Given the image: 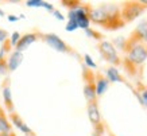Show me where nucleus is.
<instances>
[{
    "label": "nucleus",
    "instance_id": "18",
    "mask_svg": "<svg viewBox=\"0 0 147 136\" xmlns=\"http://www.w3.org/2000/svg\"><path fill=\"white\" fill-rule=\"evenodd\" d=\"M19 39H20V34H19V32H13L12 38H11V46H16Z\"/></svg>",
    "mask_w": 147,
    "mask_h": 136
},
{
    "label": "nucleus",
    "instance_id": "4",
    "mask_svg": "<svg viewBox=\"0 0 147 136\" xmlns=\"http://www.w3.org/2000/svg\"><path fill=\"white\" fill-rule=\"evenodd\" d=\"M43 39H45V42L49 44L50 47H53L54 50H57V51H61V53H67V51H69L67 44L58 35H55V34H46V35L43 36Z\"/></svg>",
    "mask_w": 147,
    "mask_h": 136
},
{
    "label": "nucleus",
    "instance_id": "19",
    "mask_svg": "<svg viewBox=\"0 0 147 136\" xmlns=\"http://www.w3.org/2000/svg\"><path fill=\"white\" fill-rule=\"evenodd\" d=\"M84 58H85V63H86V65L89 66V67H93V69H96V63L92 61V58H90L88 54H85Z\"/></svg>",
    "mask_w": 147,
    "mask_h": 136
},
{
    "label": "nucleus",
    "instance_id": "3",
    "mask_svg": "<svg viewBox=\"0 0 147 136\" xmlns=\"http://www.w3.org/2000/svg\"><path fill=\"white\" fill-rule=\"evenodd\" d=\"M142 12H143V5L140 4V3L128 1V3L124 4L121 16H123V20H124V22H131V20H134L135 18H138L139 15H142Z\"/></svg>",
    "mask_w": 147,
    "mask_h": 136
},
{
    "label": "nucleus",
    "instance_id": "15",
    "mask_svg": "<svg viewBox=\"0 0 147 136\" xmlns=\"http://www.w3.org/2000/svg\"><path fill=\"white\" fill-rule=\"evenodd\" d=\"M26 4L28 7H43L45 1H42V0H28Z\"/></svg>",
    "mask_w": 147,
    "mask_h": 136
},
{
    "label": "nucleus",
    "instance_id": "7",
    "mask_svg": "<svg viewBox=\"0 0 147 136\" xmlns=\"http://www.w3.org/2000/svg\"><path fill=\"white\" fill-rule=\"evenodd\" d=\"M36 40V34H26V35L20 36V39H19V42L16 43V51H19V53H22V51H24L28 46L31 43H34Z\"/></svg>",
    "mask_w": 147,
    "mask_h": 136
},
{
    "label": "nucleus",
    "instance_id": "28",
    "mask_svg": "<svg viewBox=\"0 0 147 136\" xmlns=\"http://www.w3.org/2000/svg\"><path fill=\"white\" fill-rule=\"evenodd\" d=\"M92 136H101V135H98V133H93Z\"/></svg>",
    "mask_w": 147,
    "mask_h": 136
},
{
    "label": "nucleus",
    "instance_id": "20",
    "mask_svg": "<svg viewBox=\"0 0 147 136\" xmlns=\"http://www.w3.org/2000/svg\"><path fill=\"white\" fill-rule=\"evenodd\" d=\"M7 38H8V34H7V31L0 30V42H4Z\"/></svg>",
    "mask_w": 147,
    "mask_h": 136
},
{
    "label": "nucleus",
    "instance_id": "10",
    "mask_svg": "<svg viewBox=\"0 0 147 136\" xmlns=\"http://www.w3.org/2000/svg\"><path fill=\"white\" fill-rule=\"evenodd\" d=\"M22 61H23V53H19V51H16V50H15V51L9 55V59H8V62H7L8 70L9 71L16 70L19 66H20Z\"/></svg>",
    "mask_w": 147,
    "mask_h": 136
},
{
    "label": "nucleus",
    "instance_id": "2",
    "mask_svg": "<svg viewBox=\"0 0 147 136\" xmlns=\"http://www.w3.org/2000/svg\"><path fill=\"white\" fill-rule=\"evenodd\" d=\"M98 50H100L101 55L105 58L108 62H111L113 65H119V63H120V59H119V55H117L116 47L111 42H107V40L101 42V43L98 44Z\"/></svg>",
    "mask_w": 147,
    "mask_h": 136
},
{
    "label": "nucleus",
    "instance_id": "14",
    "mask_svg": "<svg viewBox=\"0 0 147 136\" xmlns=\"http://www.w3.org/2000/svg\"><path fill=\"white\" fill-rule=\"evenodd\" d=\"M107 79L112 82H121V77L116 67H109L107 69Z\"/></svg>",
    "mask_w": 147,
    "mask_h": 136
},
{
    "label": "nucleus",
    "instance_id": "24",
    "mask_svg": "<svg viewBox=\"0 0 147 136\" xmlns=\"http://www.w3.org/2000/svg\"><path fill=\"white\" fill-rule=\"evenodd\" d=\"M18 16H13V15H11V16H8V20L9 22H16V20H18Z\"/></svg>",
    "mask_w": 147,
    "mask_h": 136
},
{
    "label": "nucleus",
    "instance_id": "13",
    "mask_svg": "<svg viewBox=\"0 0 147 136\" xmlns=\"http://www.w3.org/2000/svg\"><path fill=\"white\" fill-rule=\"evenodd\" d=\"M0 133H11V125L0 109Z\"/></svg>",
    "mask_w": 147,
    "mask_h": 136
},
{
    "label": "nucleus",
    "instance_id": "16",
    "mask_svg": "<svg viewBox=\"0 0 147 136\" xmlns=\"http://www.w3.org/2000/svg\"><path fill=\"white\" fill-rule=\"evenodd\" d=\"M78 28V26H77V22L76 20H69L66 24V31H74Z\"/></svg>",
    "mask_w": 147,
    "mask_h": 136
},
{
    "label": "nucleus",
    "instance_id": "21",
    "mask_svg": "<svg viewBox=\"0 0 147 136\" xmlns=\"http://www.w3.org/2000/svg\"><path fill=\"white\" fill-rule=\"evenodd\" d=\"M142 102L144 105H147V89H143L142 90Z\"/></svg>",
    "mask_w": 147,
    "mask_h": 136
},
{
    "label": "nucleus",
    "instance_id": "27",
    "mask_svg": "<svg viewBox=\"0 0 147 136\" xmlns=\"http://www.w3.org/2000/svg\"><path fill=\"white\" fill-rule=\"evenodd\" d=\"M0 15H1V16H3V15H4V12H3V11H1V9H0Z\"/></svg>",
    "mask_w": 147,
    "mask_h": 136
},
{
    "label": "nucleus",
    "instance_id": "26",
    "mask_svg": "<svg viewBox=\"0 0 147 136\" xmlns=\"http://www.w3.org/2000/svg\"><path fill=\"white\" fill-rule=\"evenodd\" d=\"M0 136H11V133H0Z\"/></svg>",
    "mask_w": 147,
    "mask_h": 136
},
{
    "label": "nucleus",
    "instance_id": "8",
    "mask_svg": "<svg viewBox=\"0 0 147 136\" xmlns=\"http://www.w3.org/2000/svg\"><path fill=\"white\" fill-rule=\"evenodd\" d=\"M9 117H11V121H12L13 125L18 128V129H20L23 133H26V135H30V136L34 135V132H32L30 128L27 127V124H24V121H23L22 118L19 117L16 113H13V112H12V113L9 114Z\"/></svg>",
    "mask_w": 147,
    "mask_h": 136
},
{
    "label": "nucleus",
    "instance_id": "1",
    "mask_svg": "<svg viewBox=\"0 0 147 136\" xmlns=\"http://www.w3.org/2000/svg\"><path fill=\"white\" fill-rule=\"evenodd\" d=\"M125 50H128V59L132 65H142L147 59V44L142 42H132L128 40V44L125 46Z\"/></svg>",
    "mask_w": 147,
    "mask_h": 136
},
{
    "label": "nucleus",
    "instance_id": "25",
    "mask_svg": "<svg viewBox=\"0 0 147 136\" xmlns=\"http://www.w3.org/2000/svg\"><path fill=\"white\" fill-rule=\"evenodd\" d=\"M140 4H143V5H147V0H143V1H139Z\"/></svg>",
    "mask_w": 147,
    "mask_h": 136
},
{
    "label": "nucleus",
    "instance_id": "17",
    "mask_svg": "<svg viewBox=\"0 0 147 136\" xmlns=\"http://www.w3.org/2000/svg\"><path fill=\"white\" fill-rule=\"evenodd\" d=\"M8 70V66H7V62L4 59H0V73L1 74H5Z\"/></svg>",
    "mask_w": 147,
    "mask_h": 136
},
{
    "label": "nucleus",
    "instance_id": "12",
    "mask_svg": "<svg viewBox=\"0 0 147 136\" xmlns=\"http://www.w3.org/2000/svg\"><path fill=\"white\" fill-rule=\"evenodd\" d=\"M3 97H4V102L7 105V109L9 110V113H12L13 110V105H12V96H11V89L8 85H5L3 89Z\"/></svg>",
    "mask_w": 147,
    "mask_h": 136
},
{
    "label": "nucleus",
    "instance_id": "6",
    "mask_svg": "<svg viewBox=\"0 0 147 136\" xmlns=\"http://www.w3.org/2000/svg\"><path fill=\"white\" fill-rule=\"evenodd\" d=\"M88 117H89L90 123L93 124L94 127H98L101 124V116H100V112H98V106L97 102H89L88 104Z\"/></svg>",
    "mask_w": 147,
    "mask_h": 136
},
{
    "label": "nucleus",
    "instance_id": "23",
    "mask_svg": "<svg viewBox=\"0 0 147 136\" xmlns=\"http://www.w3.org/2000/svg\"><path fill=\"white\" fill-rule=\"evenodd\" d=\"M85 32H86V35H89V36H100V35H97L94 31H92L90 28H88V30H85Z\"/></svg>",
    "mask_w": 147,
    "mask_h": 136
},
{
    "label": "nucleus",
    "instance_id": "11",
    "mask_svg": "<svg viewBox=\"0 0 147 136\" xmlns=\"http://www.w3.org/2000/svg\"><path fill=\"white\" fill-rule=\"evenodd\" d=\"M108 88V79L98 74L96 79V96H101Z\"/></svg>",
    "mask_w": 147,
    "mask_h": 136
},
{
    "label": "nucleus",
    "instance_id": "9",
    "mask_svg": "<svg viewBox=\"0 0 147 136\" xmlns=\"http://www.w3.org/2000/svg\"><path fill=\"white\" fill-rule=\"evenodd\" d=\"M84 96L88 102H94V101H96V97L97 96H96V85H94V82H93V78L89 79L88 82L85 83Z\"/></svg>",
    "mask_w": 147,
    "mask_h": 136
},
{
    "label": "nucleus",
    "instance_id": "5",
    "mask_svg": "<svg viewBox=\"0 0 147 136\" xmlns=\"http://www.w3.org/2000/svg\"><path fill=\"white\" fill-rule=\"evenodd\" d=\"M89 20H92V22L96 23V24H101V26H104L105 28H107V26L109 24V18H108L107 12L102 9V7L90 9Z\"/></svg>",
    "mask_w": 147,
    "mask_h": 136
},
{
    "label": "nucleus",
    "instance_id": "29",
    "mask_svg": "<svg viewBox=\"0 0 147 136\" xmlns=\"http://www.w3.org/2000/svg\"><path fill=\"white\" fill-rule=\"evenodd\" d=\"M11 136H15V135H12V133H11Z\"/></svg>",
    "mask_w": 147,
    "mask_h": 136
},
{
    "label": "nucleus",
    "instance_id": "22",
    "mask_svg": "<svg viewBox=\"0 0 147 136\" xmlns=\"http://www.w3.org/2000/svg\"><path fill=\"white\" fill-rule=\"evenodd\" d=\"M53 13H54V16L58 19V20H63V16H62V13L59 12V11H57V9H54L53 11Z\"/></svg>",
    "mask_w": 147,
    "mask_h": 136
}]
</instances>
